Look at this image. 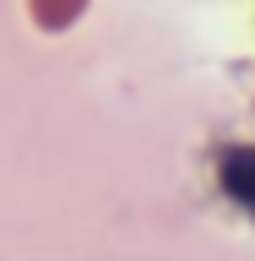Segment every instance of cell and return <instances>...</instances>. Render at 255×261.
<instances>
[{
  "label": "cell",
  "mask_w": 255,
  "mask_h": 261,
  "mask_svg": "<svg viewBox=\"0 0 255 261\" xmlns=\"http://www.w3.org/2000/svg\"><path fill=\"white\" fill-rule=\"evenodd\" d=\"M223 191L244 207H255V147H234L223 158Z\"/></svg>",
  "instance_id": "1"
},
{
  "label": "cell",
  "mask_w": 255,
  "mask_h": 261,
  "mask_svg": "<svg viewBox=\"0 0 255 261\" xmlns=\"http://www.w3.org/2000/svg\"><path fill=\"white\" fill-rule=\"evenodd\" d=\"M81 6L87 0H33V16L44 22V28H65V22H76Z\"/></svg>",
  "instance_id": "2"
}]
</instances>
